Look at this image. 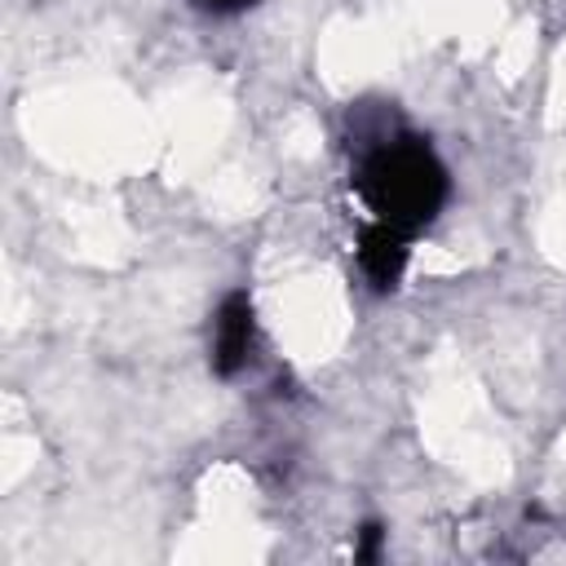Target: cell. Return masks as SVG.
<instances>
[{"mask_svg": "<svg viewBox=\"0 0 566 566\" xmlns=\"http://www.w3.org/2000/svg\"><path fill=\"white\" fill-rule=\"evenodd\" d=\"M407 243L411 234L385 226V221H367L358 234V265L376 287H394L407 270Z\"/></svg>", "mask_w": 566, "mask_h": 566, "instance_id": "obj_3", "label": "cell"}, {"mask_svg": "<svg viewBox=\"0 0 566 566\" xmlns=\"http://www.w3.org/2000/svg\"><path fill=\"white\" fill-rule=\"evenodd\" d=\"M376 539H380V526H367V531H363V544H358V557H363V562L376 557Z\"/></svg>", "mask_w": 566, "mask_h": 566, "instance_id": "obj_4", "label": "cell"}, {"mask_svg": "<svg viewBox=\"0 0 566 566\" xmlns=\"http://www.w3.org/2000/svg\"><path fill=\"white\" fill-rule=\"evenodd\" d=\"M199 4H208V9H243L252 0H199Z\"/></svg>", "mask_w": 566, "mask_h": 566, "instance_id": "obj_5", "label": "cell"}, {"mask_svg": "<svg viewBox=\"0 0 566 566\" xmlns=\"http://www.w3.org/2000/svg\"><path fill=\"white\" fill-rule=\"evenodd\" d=\"M248 349H252V301L248 292H230L217 310V336H212L217 376H234L248 363Z\"/></svg>", "mask_w": 566, "mask_h": 566, "instance_id": "obj_2", "label": "cell"}, {"mask_svg": "<svg viewBox=\"0 0 566 566\" xmlns=\"http://www.w3.org/2000/svg\"><path fill=\"white\" fill-rule=\"evenodd\" d=\"M354 186L371 221L416 234L438 217L447 199V168L420 137H385L363 155Z\"/></svg>", "mask_w": 566, "mask_h": 566, "instance_id": "obj_1", "label": "cell"}]
</instances>
